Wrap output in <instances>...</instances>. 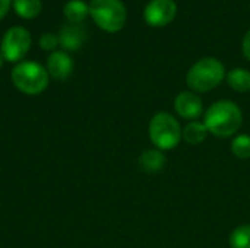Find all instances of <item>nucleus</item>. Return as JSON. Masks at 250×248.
Here are the masks:
<instances>
[{"instance_id": "obj_1", "label": "nucleus", "mask_w": 250, "mask_h": 248, "mask_svg": "<svg viewBox=\"0 0 250 248\" xmlns=\"http://www.w3.org/2000/svg\"><path fill=\"white\" fill-rule=\"evenodd\" d=\"M243 123L240 107L233 101H217L205 113L204 124L208 133L217 137H230L239 132Z\"/></svg>"}, {"instance_id": "obj_2", "label": "nucleus", "mask_w": 250, "mask_h": 248, "mask_svg": "<svg viewBox=\"0 0 250 248\" xmlns=\"http://www.w3.org/2000/svg\"><path fill=\"white\" fill-rule=\"evenodd\" d=\"M226 79L224 64L214 57H205L196 61L188 72L186 83L192 92H209Z\"/></svg>"}, {"instance_id": "obj_3", "label": "nucleus", "mask_w": 250, "mask_h": 248, "mask_svg": "<svg viewBox=\"0 0 250 248\" xmlns=\"http://www.w3.org/2000/svg\"><path fill=\"white\" fill-rule=\"evenodd\" d=\"M149 139L160 151H170L180 143L182 127L174 115L170 113H157L149 121Z\"/></svg>"}, {"instance_id": "obj_4", "label": "nucleus", "mask_w": 250, "mask_h": 248, "mask_svg": "<svg viewBox=\"0 0 250 248\" xmlns=\"http://www.w3.org/2000/svg\"><path fill=\"white\" fill-rule=\"evenodd\" d=\"M13 85L26 95L41 94L48 85L47 70L37 61H22L12 70Z\"/></svg>"}, {"instance_id": "obj_5", "label": "nucleus", "mask_w": 250, "mask_h": 248, "mask_svg": "<svg viewBox=\"0 0 250 248\" xmlns=\"http://www.w3.org/2000/svg\"><path fill=\"white\" fill-rule=\"evenodd\" d=\"M89 15L94 22L107 32H119L126 23V7L120 0H92Z\"/></svg>"}, {"instance_id": "obj_6", "label": "nucleus", "mask_w": 250, "mask_h": 248, "mask_svg": "<svg viewBox=\"0 0 250 248\" xmlns=\"http://www.w3.org/2000/svg\"><path fill=\"white\" fill-rule=\"evenodd\" d=\"M31 47V35L22 26L7 29L1 39L0 54L7 61H19Z\"/></svg>"}, {"instance_id": "obj_7", "label": "nucleus", "mask_w": 250, "mask_h": 248, "mask_svg": "<svg viewBox=\"0 0 250 248\" xmlns=\"http://www.w3.org/2000/svg\"><path fill=\"white\" fill-rule=\"evenodd\" d=\"M176 13L177 4L174 0H151L144 10V19L149 26L161 28L168 25Z\"/></svg>"}, {"instance_id": "obj_8", "label": "nucleus", "mask_w": 250, "mask_h": 248, "mask_svg": "<svg viewBox=\"0 0 250 248\" xmlns=\"http://www.w3.org/2000/svg\"><path fill=\"white\" fill-rule=\"evenodd\" d=\"M174 110L177 115H180L182 118L195 121L204 113V102L199 98V95H196L192 91H186V92H180L176 96Z\"/></svg>"}, {"instance_id": "obj_9", "label": "nucleus", "mask_w": 250, "mask_h": 248, "mask_svg": "<svg viewBox=\"0 0 250 248\" xmlns=\"http://www.w3.org/2000/svg\"><path fill=\"white\" fill-rule=\"evenodd\" d=\"M48 73L59 80H64L73 72V61L64 51H54L47 60Z\"/></svg>"}, {"instance_id": "obj_10", "label": "nucleus", "mask_w": 250, "mask_h": 248, "mask_svg": "<svg viewBox=\"0 0 250 248\" xmlns=\"http://www.w3.org/2000/svg\"><path fill=\"white\" fill-rule=\"evenodd\" d=\"M85 41V31L78 25H66L62 28L59 35V44H62L66 50H78Z\"/></svg>"}, {"instance_id": "obj_11", "label": "nucleus", "mask_w": 250, "mask_h": 248, "mask_svg": "<svg viewBox=\"0 0 250 248\" xmlns=\"http://www.w3.org/2000/svg\"><path fill=\"white\" fill-rule=\"evenodd\" d=\"M166 155L160 149H149L144 152L139 158V167L145 172H158L166 165Z\"/></svg>"}, {"instance_id": "obj_12", "label": "nucleus", "mask_w": 250, "mask_h": 248, "mask_svg": "<svg viewBox=\"0 0 250 248\" xmlns=\"http://www.w3.org/2000/svg\"><path fill=\"white\" fill-rule=\"evenodd\" d=\"M208 136V129L204 123L201 121H190L182 133V137L186 140L189 145H201Z\"/></svg>"}, {"instance_id": "obj_13", "label": "nucleus", "mask_w": 250, "mask_h": 248, "mask_svg": "<svg viewBox=\"0 0 250 248\" xmlns=\"http://www.w3.org/2000/svg\"><path fill=\"white\" fill-rule=\"evenodd\" d=\"M227 82L236 92H249L250 91V72L246 69H233L227 73Z\"/></svg>"}, {"instance_id": "obj_14", "label": "nucleus", "mask_w": 250, "mask_h": 248, "mask_svg": "<svg viewBox=\"0 0 250 248\" xmlns=\"http://www.w3.org/2000/svg\"><path fill=\"white\" fill-rule=\"evenodd\" d=\"M89 13V4H86L82 0H70L64 6V16L72 23H79L83 19H86Z\"/></svg>"}, {"instance_id": "obj_15", "label": "nucleus", "mask_w": 250, "mask_h": 248, "mask_svg": "<svg viewBox=\"0 0 250 248\" xmlns=\"http://www.w3.org/2000/svg\"><path fill=\"white\" fill-rule=\"evenodd\" d=\"M15 12L23 19H34L41 12V0H13Z\"/></svg>"}, {"instance_id": "obj_16", "label": "nucleus", "mask_w": 250, "mask_h": 248, "mask_svg": "<svg viewBox=\"0 0 250 248\" xmlns=\"http://www.w3.org/2000/svg\"><path fill=\"white\" fill-rule=\"evenodd\" d=\"M231 248H250V225L237 227L229 238Z\"/></svg>"}, {"instance_id": "obj_17", "label": "nucleus", "mask_w": 250, "mask_h": 248, "mask_svg": "<svg viewBox=\"0 0 250 248\" xmlns=\"http://www.w3.org/2000/svg\"><path fill=\"white\" fill-rule=\"evenodd\" d=\"M231 151L234 156L240 159H249L250 158V136L249 134H239L231 142Z\"/></svg>"}, {"instance_id": "obj_18", "label": "nucleus", "mask_w": 250, "mask_h": 248, "mask_svg": "<svg viewBox=\"0 0 250 248\" xmlns=\"http://www.w3.org/2000/svg\"><path fill=\"white\" fill-rule=\"evenodd\" d=\"M59 44V37H56L54 34H44L40 38V47L45 51H51L57 47Z\"/></svg>"}, {"instance_id": "obj_19", "label": "nucleus", "mask_w": 250, "mask_h": 248, "mask_svg": "<svg viewBox=\"0 0 250 248\" xmlns=\"http://www.w3.org/2000/svg\"><path fill=\"white\" fill-rule=\"evenodd\" d=\"M243 54L248 60H250V29L243 38Z\"/></svg>"}, {"instance_id": "obj_20", "label": "nucleus", "mask_w": 250, "mask_h": 248, "mask_svg": "<svg viewBox=\"0 0 250 248\" xmlns=\"http://www.w3.org/2000/svg\"><path fill=\"white\" fill-rule=\"evenodd\" d=\"M10 6V0H0V19L7 13Z\"/></svg>"}, {"instance_id": "obj_21", "label": "nucleus", "mask_w": 250, "mask_h": 248, "mask_svg": "<svg viewBox=\"0 0 250 248\" xmlns=\"http://www.w3.org/2000/svg\"><path fill=\"white\" fill-rule=\"evenodd\" d=\"M3 61H4V58H3V56L0 54V69H1V66H3Z\"/></svg>"}]
</instances>
